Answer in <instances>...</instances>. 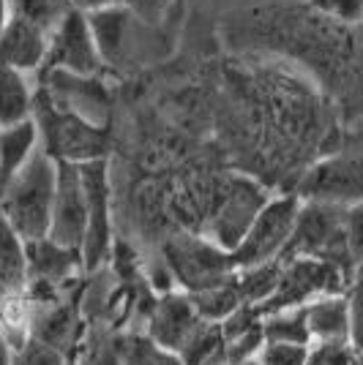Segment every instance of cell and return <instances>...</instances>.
I'll use <instances>...</instances> for the list:
<instances>
[{
    "mask_svg": "<svg viewBox=\"0 0 363 365\" xmlns=\"http://www.w3.org/2000/svg\"><path fill=\"white\" fill-rule=\"evenodd\" d=\"M235 46H268L309 66L336 98L358 101V28L339 25L312 9H282L235 16L227 31Z\"/></svg>",
    "mask_w": 363,
    "mask_h": 365,
    "instance_id": "6da1fadb",
    "label": "cell"
},
{
    "mask_svg": "<svg viewBox=\"0 0 363 365\" xmlns=\"http://www.w3.org/2000/svg\"><path fill=\"white\" fill-rule=\"evenodd\" d=\"M55 180H58V167L39 148L31 155V161L0 188V218L25 243L41 240L49 232Z\"/></svg>",
    "mask_w": 363,
    "mask_h": 365,
    "instance_id": "7a4b0ae2",
    "label": "cell"
},
{
    "mask_svg": "<svg viewBox=\"0 0 363 365\" xmlns=\"http://www.w3.org/2000/svg\"><path fill=\"white\" fill-rule=\"evenodd\" d=\"M33 123L39 128V148L52 161L88 164L109 155V125H96L74 112L55 107L44 91L33 93Z\"/></svg>",
    "mask_w": 363,
    "mask_h": 365,
    "instance_id": "3957f363",
    "label": "cell"
},
{
    "mask_svg": "<svg viewBox=\"0 0 363 365\" xmlns=\"http://www.w3.org/2000/svg\"><path fill=\"white\" fill-rule=\"evenodd\" d=\"M88 16V28L104 68H131L166 55L164 25H145L129 9H106Z\"/></svg>",
    "mask_w": 363,
    "mask_h": 365,
    "instance_id": "277c9868",
    "label": "cell"
},
{
    "mask_svg": "<svg viewBox=\"0 0 363 365\" xmlns=\"http://www.w3.org/2000/svg\"><path fill=\"white\" fill-rule=\"evenodd\" d=\"M161 262L169 270L175 287L183 294H197L216 287H224L235 278V264L229 251L219 248L199 232H178L166 237Z\"/></svg>",
    "mask_w": 363,
    "mask_h": 365,
    "instance_id": "5b68a950",
    "label": "cell"
},
{
    "mask_svg": "<svg viewBox=\"0 0 363 365\" xmlns=\"http://www.w3.org/2000/svg\"><path fill=\"white\" fill-rule=\"evenodd\" d=\"M298 210H301V199L295 194H289V191L271 194V199L259 207L254 221L249 224L241 243L229 251L235 270H249L257 264L279 262L289 243V235L295 229Z\"/></svg>",
    "mask_w": 363,
    "mask_h": 365,
    "instance_id": "8992f818",
    "label": "cell"
},
{
    "mask_svg": "<svg viewBox=\"0 0 363 365\" xmlns=\"http://www.w3.org/2000/svg\"><path fill=\"white\" fill-rule=\"evenodd\" d=\"M271 199V191L259 185L252 178H229L224 180L211 197V213H208V227L199 232L224 251H232L241 243L249 224L254 221L259 207Z\"/></svg>",
    "mask_w": 363,
    "mask_h": 365,
    "instance_id": "52a82bcc",
    "label": "cell"
},
{
    "mask_svg": "<svg viewBox=\"0 0 363 365\" xmlns=\"http://www.w3.org/2000/svg\"><path fill=\"white\" fill-rule=\"evenodd\" d=\"M82 194H85V237H82V270L96 273L112 254V185L109 161L76 164Z\"/></svg>",
    "mask_w": 363,
    "mask_h": 365,
    "instance_id": "ba28073f",
    "label": "cell"
},
{
    "mask_svg": "<svg viewBox=\"0 0 363 365\" xmlns=\"http://www.w3.org/2000/svg\"><path fill=\"white\" fill-rule=\"evenodd\" d=\"M301 202L352 207L361 205V153L352 139L347 148H339L331 155L319 158L317 164L303 172L295 191H289Z\"/></svg>",
    "mask_w": 363,
    "mask_h": 365,
    "instance_id": "9c48e42d",
    "label": "cell"
},
{
    "mask_svg": "<svg viewBox=\"0 0 363 365\" xmlns=\"http://www.w3.org/2000/svg\"><path fill=\"white\" fill-rule=\"evenodd\" d=\"M49 71H63V74L74 76H101L106 71L99 58L93 33L88 28V16L76 9H71L58 25V31L49 36L39 76Z\"/></svg>",
    "mask_w": 363,
    "mask_h": 365,
    "instance_id": "30bf717a",
    "label": "cell"
},
{
    "mask_svg": "<svg viewBox=\"0 0 363 365\" xmlns=\"http://www.w3.org/2000/svg\"><path fill=\"white\" fill-rule=\"evenodd\" d=\"M55 167H58V180H55L46 240L79 251L85 237V194H82L79 172H76V164H63V161H55Z\"/></svg>",
    "mask_w": 363,
    "mask_h": 365,
    "instance_id": "8fae6325",
    "label": "cell"
},
{
    "mask_svg": "<svg viewBox=\"0 0 363 365\" xmlns=\"http://www.w3.org/2000/svg\"><path fill=\"white\" fill-rule=\"evenodd\" d=\"M199 322L202 319L183 292H166V294L156 297L151 314H148L145 338H151L159 349L178 354V349L189 341V335L197 330Z\"/></svg>",
    "mask_w": 363,
    "mask_h": 365,
    "instance_id": "7c38bea8",
    "label": "cell"
},
{
    "mask_svg": "<svg viewBox=\"0 0 363 365\" xmlns=\"http://www.w3.org/2000/svg\"><path fill=\"white\" fill-rule=\"evenodd\" d=\"M306 317V330H309V344L314 341H352L358 346L355 335V297L352 292L342 294H325L312 303L303 305Z\"/></svg>",
    "mask_w": 363,
    "mask_h": 365,
    "instance_id": "4fadbf2b",
    "label": "cell"
},
{
    "mask_svg": "<svg viewBox=\"0 0 363 365\" xmlns=\"http://www.w3.org/2000/svg\"><path fill=\"white\" fill-rule=\"evenodd\" d=\"M46 44H49V36L16 16H9L6 28L0 31V66L14 68L19 74H39L46 55Z\"/></svg>",
    "mask_w": 363,
    "mask_h": 365,
    "instance_id": "5bb4252c",
    "label": "cell"
},
{
    "mask_svg": "<svg viewBox=\"0 0 363 365\" xmlns=\"http://www.w3.org/2000/svg\"><path fill=\"white\" fill-rule=\"evenodd\" d=\"M25 262H28V281H39L49 287H66L79 273H85L79 251L63 248L46 237L25 243Z\"/></svg>",
    "mask_w": 363,
    "mask_h": 365,
    "instance_id": "9a60e30c",
    "label": "cell"
},
{
    "mask_svg": "<svg viewBox=\"0 0 363 365\" xmlns=\"http://www.w3.org/2000/svg\"><path fill=\"white\" fill-rule=\"evenodd\" d=\"M39 150V128L33 120L0 128V188L14 178Z\"/></svg>",
    "mask_w": 363,
    "mask_h": 365,
    "instance_id": "2e32d148",
    "label": "cell"
},
{
    "mask_svg": "<svg viewBox=\"0 0 363 365\" xmlns=\"http://www.w3.org/2000/svg\"><path fill=\"white\" fill-rule=\"evenodd\" d=\"M33 120V91L25 74L0 66V128Z\"/></svg>",
    "mask_w": 363,
    "mask_h": 365,
    "instance_id": "e0dca14e",
    "label": "cell"
},
{
    "mask_svg": "<svg viewBox=\"0 0 363 365\" xmlns=\"http://www.w3.org/2000/svg\"><path fill=\"white\" fill-rule=\"evenodd\" d=\"M181 365H224V335L222 324L199 322L197 330L189 335L175 354Z\"/></svg>",
    "mask_w": 363,
    "mask_h": 365,
    "instance_id": "ac0fdd59",
    "label": "cell"
},
{
    "mask_svg": "<svg viewBox=\"0 0 363 365\" xmlns=\"http://www.w3.org/2000/svg\"><path fill=\"white\" fill-rule=\"evenodd\" d=\"M0 284L6 289L19 292L28 284L25 240L0 218Z\"/></svg>",
    "mask_w": 363,
    "mask_h": 365,
    "instance_id": "d6986e66",
    "label": "cell"
},
{
    "mask_svg": "<svg viewBox=\"0 0 363 365\" xmlns=\"http://www.w3.org/2000/svg\"><path fill=\"white\" fill-rule=\"evenodd\" d=\"M71 9H74L71 0H9V14L33 25L44 36H52L58 31V25Z\"/></svg>",
    "mask_w": 363,
    "mask_h": 365,
    "instance_id": "ffe728a7",
    "label": "cell"
},
{
    "mask_svg": "<svg viewBox=\"0 0 363 365\" xmlns=\"http://www.w3.org/2000/svg\"><path fill=\"white\" fill-rule=\"evenodd\" d=\"M259 330L265 344H309V330H306V317L301 308H287V311H273L259 317Z\"/></svg>",
    "mask_w": 363,
    "mask_h": 365,
    "instance_id": "44dd1931",
    "label": "cell"
},
{
    "mask_svg": "<svg viewBox=\"0 0 363 365\" xmlns=\"http://www.w3.org/2000/svg\"><path fill=\"white\" fill-rule=\"evenodd\" d=\"M192 305H194V311H197V317L202 322H211V324H222V322H227L238 308L243 305L241 294L235 289V278L224 284V287H216V289H208V292H197V294H186Z\"/></svg>",
    "mask_w": 363,
    "mask_h": 365,
    "instance_id": "7402d4cb",
    "label": "cell"
},
{
    "mask_svg": "<svg viewBox=\"0 0 363 365\" xmlns=\"http://www.w3.org/2000/svg\"><path fill=\"white\" fill-rule=\"evenodd\" d=\"M74 365H123L121 360V338L109 335L106 330H91L85 335Z\"/></svg>",
    "mask_w": 363,
    "mask_h": 365,
    "instance_id": "603a6c76",
    "label": "cell"
},
{
    "mask_svg": "<svg viewBox=\"0 0 363 365\" xmlns=\"http://www.w3.org/2000/svg\"><path fill=\"white\" fill-rule=\"evenodd\" d=\"M121 360L123 365H181L172 351L159 349L145 335L121 338Z\"/></svg>",
    "mask_w": 363,
    "mask_h": 365,
    "instance_id": "cb8c5ba5",
    "label": "cell"
},
{
    "mask_svg": "<svg viewBox=\"0 0 363 365\" xmlns=\"http://www.w3.org/2000/svg\"><path fill=\"white\" fill-rule=\"evenodd\" d=\"M306 365H361L352 341H314L306 349Z\"/></svg>",
    "mask_w": 363,
    "mask_h": 365,
    "instance_id": "d4e9b609",
    "label": "cell"
},
{
    "mask_svg": "<svg viewBox=\"0 0 363 365\" xmlns=\"http://www.w3.org/2000/svg\"><path fill=\"white\" fill-rule=\"evenodd\" d=\"M303 6L339 25H349V28L361 25L363 0H303Z\"/></svg>",
    "mask_w": 363,
    "mask_h": 365,
    "instance_id": "484cf974",
    "label": "cell"
},
{
    "mask_svg": "<svg viewBox=\"0 0 363 365\" xmlns=\"http://www.w3.org/2000/svg\"><path fill=\"white\" fill-rule=\"evenodd\" d=\"M69 360H71V357H66L63 351L52 349V346H46L41 341L28 338L22 346L14 349L11 365H69Z\"/></svg>",
    "mask_w": 363,
    "mask_h": 365,
    "instance_id": "4316f807",
    "label": "cell"
},
{
    "mask_svg": "<svg viewBox=\"0 0 363 365\" xmlns=\"http://www.w3.org/2000/svg\"><path fill=\"white\" fill-rule=\"evenodd\" d=\"M309 344H262L257 351L259 365H306Z\"/></svg>",
    "mask_w": 363,
    "mask_h": 365,
    "instance_id": "83f0119b",
    "label": "cell"
},
{
    "mask_svg": "<svg viewBox=\"0 0 363 365\" xmlns=\"http://www.w3.org/2000/svg\"><path fill=\"white\" fill-rule=\"evenodd\" d=\"M123 9H129L145 25H164L172 0H123Z\"/></svg>",
    "mask_w": 363,
    "mask_h": 365,
    "instance_id": "f1b7e54d",
    "label": "cell"
},
{
    "mask_svg": "<svg viewBox=\"0 0 363 365\" xmlns=\"http://www.w3.org/2000/svg\"><path fill=\"white\" fill-rule=\"evenodd\" d=\"M71 6L82 14H96V11H106V9H118L123 6V0H71Z\"/></svg>",
    "mask_w": 363,
    "mask_h": 365,
    "instance_id": "f546056e",
    "label": "cell"
},
{
    "mask_svg": "<svg viewBox=\"0 0 363 365\" xmlns=\"http://www.w3.org/2000/svg\"><path fill=\"white\" fill-rule=\"evenodd\" d=\"M14 360V346L9 344V338L0 333V365H11Z\"/></svg>",
    "mask_w": 363,
    "mask_h": 365,
    "instance_id": "4dcf8cb0",
    "label": "cell"
},
{
    "mask_svg": "<svg viewBox=\"0 0 363 365\" xmlns=\"http://www.w3.org/2000/svg\"><path fill=\"white\" fill-rule=\"evenodd\" d=\"M9 0H0V31L6 28V22H9Z\"/></svg>",
    "mask_w": 363,
    "mask_h": 365,
    "instance_id": "1f68e13d",
    "label": "cell"
},
{
    "mask_svg": "<svg viewBox=\"0 0 363 365\" xmlns=\"http://www.w3.org/2000/svg\"><path fill=\"white\" fill-rule=\"evenodd\" d=\"M69 365H74V363H71V360H69Z\"/></svg>",
    "mask_w": 363,
    "mask_h": 365,
    "instance_id": "d6a6232c",
    "label": "cell"
}]
</instances>
